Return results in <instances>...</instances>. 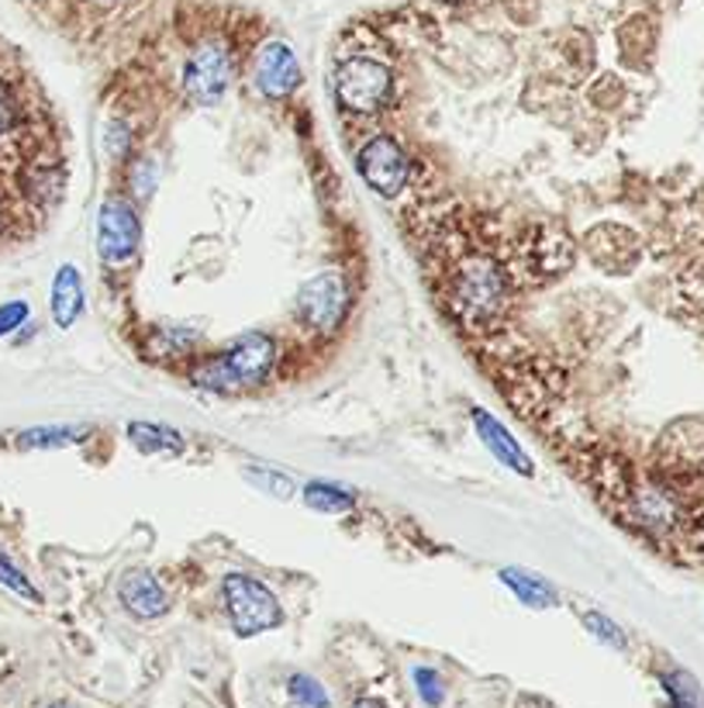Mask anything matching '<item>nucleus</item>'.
<instances>
[{"mask_svg":"<svg viewBox=\"0 0 704 708\" xmlns=\"http://www.w3.org/2000/svg\"><path fill=\"white\" fill-rule=\"evenodd\" d=\"M276 339L270 332L249 329L235 335L221 353L200 359L190 370L194 383L205 391H249L263 388L276 370Z\"/></svg>","mask_w":704,"mask_h":708,"instance_id":"1","label":"nucleus"},{"mask_svg":"<svg viewBox=\"0 0 704 708\" xmlns=\"http://www.w3.org/2000/svg\"><path fill=\"white\" fill-rule=\"evenodd\" d=\"M453 301L467 326L473 329L491 326L508 305V277L501 270V263L484 253H473L462 259L453 277Z\"/></svg>","mask_w":704,"mask_h":708,"instance_id":"2","label":"nucleus"},{"mask_svg":"<svg viewBox=\"0 0 704 708\" xmlns=\"http://www.w3.org/2000/svg\"><path fill=\"white\" fill-rule=\"evenodd\" d=\"M394 94V73L384 59L356 52L335 66V100L342 111L370 118L387 108Z\"/></svg>","mask_w":704,"mask_h":708,"instance_id":"3","label":"nucleus"},{"mask_svg":"<svg viewBox=\"0 0 704 708\" xmlns=\"http://www.w3.org/2000/svg\"><path fill=\"white\" fill-rule=\"evenodd\" d=\"M349 305H353V294H349L346 273L321 270L300 283V291L294 297V315L311 335H332L346 326Z\"/></svg>","mask_w":704,"mask_h":708,"instance_id":"4","label":"nucleus"},{"mask_svg":"<svg viewBox=\"0 0 704 708\" xmlns=\"http://www.w3.org/2000/svg\"><path fill=\"white\" fill-rule=\"evenodd\" d=\"M232 80L235 52L225 38H205V42L190 49L184 70H180V87H184L187 100H194L197 108H214L229 94Z\"/></svg>","mask_w":704,"mask_h":708,"instance_id":"5","label":"nucleus"},{"mask_svg":"<svg viewBox=\"0 0 704 708\" xmlns=\"http://www.w3.org/2000/svg\"><path fill=\"white\" fill-rule=\"evenodd\" d=\"M221 598H225V612L238 636H259L284 622L276 595L252 574H229L221 581Z\"/></svg>","mask_w":704,"mask_h":708,"instance_id":"6","label":"nucleus"},{"mask_svg":"<svg viewBox=\"0 0 704 708\" xmlns=\"http://www.w3.org/2000/svg\"><path fill=\"white\" fill-rule=\"evenodd\" d=\"M356 170L363 184L380 197H397L411 180V159L408 149L394 135L376 132L370 135L356 152Z\"/></svg>","mask_w":704,"mask_h":708,"instance_id":"7","label":"nucleus"},{"mask_svg":"<svg viewBox=\"0 0 704 708\" xmlns=\"http://www.w3.org/2000/svg\"><path fill=\"white\" fill-rule=\"evenodd\" d=\"M143 242V221L125 197H108L97 211V253L108 267H125Z\"/></svg>","mask_w":704,"mask_h":708,"instance_id":"8","label":"nucleus"},{"mask_svg":"<svg viewBox=\"0 0 704 708\" xmlns=\"http://www.w3.org/2000/svg\"><path fill=\"white\" fill-rule=\"evenodd\" d=\"M305 73H300L297 56L287 42H267L259 46L256 59H252V84L267 100H287Z\"/></svg>","mask_w":704,"mask_h":708,"instance_id":"9","label":"nucleus"},{"mask_svg":"<svg viewBox=\"0 0 704 708\" xmlns=\"http://www.w3.org/2000/svg\"><path fill=\"white\" fill-rule=\"evenodd\" d=\"M473 429H477L480 442H484V447L491 450V456H497L508 471H515V474H521V477H532V474H535L529 453L518 447V439H515L491 412L473 408Z\"/></svg>","mask_w":704,"mask_h":708,"instance_id":"10","label":"nucleus"},{"mask_svg":"<svg viewBox=\"0 0 704 708\" xmlns=\"http://www.w3.org/2000/svg\"><path fill=\"white\" fill-rule=\"evenodd\" d=\"M118 601H122L135 619H159L170 609L163 584H159L149 571H128L118 581Z\"/></svg>","mask_w":704,"mask_h":708,"instance_id":"11","label":"nucleus"},{"mask_svg":"<svg viewBox=\"0 0 704 708\" xmlns=\"http://www.w3.org/2000/svg\"><path fill=\"white\" fill-rule=\"evenodd\" d=\"M49 308H52V321L59 329H73L76 318L84 315V277H79L73 263H63V267L55 270Z\"/></svg>","mask_w":704,"mask_h":708,"instance_id":"12","label":"nucleus"},{"mask_svg":"<svg viewBox=\"0 0 704 708\" xmlns=\"http://www.w3.org/2000/svg\"><path fill=\"white\" fill-rule=\"evenodd\" d=\"M501 584H505L521 605H529V609H553V605H559L553 584L532 571H521V566H505V571H501Z\"/></svg>","mask_w":704,"mask_h":708,"instance_id":"13","label":"nucleus"},{"mask_svg":"<svg viewBox=\"0 0 704 708\" xmlns=\"http://www.w3.org/2000/svg\"><path fill=\"white\" fill-rule=\"evenodd\" d=\"M128 439L143 453H184L187 450V439L176 429H170V425H152V422H132Z\"/></svg>","mask_w":704,"mask_h":708,"instance_id":"14","label":"nucleus"},{"mask_svg":"<svg viewBox=\"0 0 704 708\" xmlns=\"http://www.w3.org/2000/svg\"><path fill=\"white\" fill-rule=\"evenodd\" d=\"M87 436L84 425H46V429H28L17 436V447L22 450H59V447H73Z\"/></svg>","mask_w":704,"mask_h":708,"instance_id":"15","label":"nucleus"},{"mask_svg":"<svg viewBox=\"0 0 704 708\" xmlns=\"http://www.w3.org/2000/svg\"><path fill=\"white\" fill-rule=\"evenodd\" d=\"M32 221L35 218L25 211L22 200H17L14 187L0 176V246H4L8 239H14L17 232H25V225H32Z\"/></svg>","mask_w":704,"mask_h":708,"instance_id":"16","label":"nucleus"},{"mask_svg":"<svg viewBox=\"0 0 704 708\" xmlns=\"http://www.w3.org/2000/svg\"><path fill=\"white\" fill-rule=\"evenodd\" d=\"M305 501H308V509L325 512V515L353 512V504H356V498L349 491H342V488H335V484H325V480L305 484Z\"/></svg>","mask_w":704,"mask_h":708,"instance_id":"17","label":"nucleus"},{"mask_svg":"<svg viewBox=\"0 0 704 708\" xmlns=\"http://www.w3.org/2000/svg\"><path fill=\"white\" fill-rule=\"evenodd\" d=\"M287 695H291L300 708H332L329 692H325V687H321V681H314L311 674H291Z\"/></svg>","mask_w":704,"mask_h":708,"instance_id":"18","label":"nucleus"},{"mask_svg":"<svg viewBox=\"0 0 704 708\" xmlns=\"http://www.w3.org/2000/svg\"><path fill=\"white\" fill-rule=\"evenodd\" d=\"M411 681L418 687V698L425 701L429 708H439L442 701H446V684H442V678L432 671V667H415Z\"/></svg>","mask_w":704,"mask_h":708,"instance_id":"19","label":"nucleus"},{"mask_svg":"<svg viewBox=\"0 0 704 708\" xmlns=\"http://www.w3.org/2000/svg\"><path fill=\"white\" fill-rule=\"evenodd\" d=\"M583 625H588L594 639L608 643L612 650H626V646H629L626 633H621V630H618V625H615L608 615H601V612H588V615H583Z\"/></svg>","mask_w":704,"mask_h":708,"instance_id":"20","label":"nucleus"},{"mask_svg":"<svg viewBox=\"0 0 704 708\" xmlns=\"http://www.w3.org/2000/svg\"><path fill=\"white\" fill-rule=\"evenodd\" d=\"M0 584H4V588H11L14 595H22V598H28V601H42V595L35 591V584L17 571L14 566V560H8V557H0Z\"/></svg>","mask_w":704,"mask_h":708,"instance_id":"21","label":"nucleus"},{"mask_svg":"<svg viewBox=\"0 0 704 708\" xmlns=\"http://www.w3.org/2000/svg\"><path fill=\"white\" fill-rule=\"evenodd\" d=\"M28 315H32L28 301H8V305H0V339L11 335L14 329H22Z\"/></svg>","mask_w":704,"mask_h":708,"instance_id":"22","label":"nucleus"},{"mask_svg":"<svg viewBox=\"0 0 704 708\" xmlns=\"http://www.w3.org/2000/svg\"><path fill=\"white\" fill-rule=\"evenodd\" d=\"M252 480H259V484H263V488H276L280 498H287V495H291V480H287V477H280V474H273V471H270V474H256V471H252Z\"/></svg>","mask_w":704,"mask_h":708,"instance_id":"23","label":"nucleus"},{"mask_svg":"<svg viewBox=\"0 0 704 708\" xmlns=\"http://www.w3.org/2000/svg\"><path fill=\"white\" fill-rule=\"evenodd\" d=\"M353 708H391V705H387L384 698H370V695H367V698H359Z\"/></svg>","mask_w":704,"mask_h":708,"instance_id":"24","label":"nucleus"},{"mask_svg":"<svg viewBox=\"0 0 704 708\" xmlns=\"http://www.w3.org/2000/svg\"><path fill=\"white\" fill-rule=\"evenodd\" d=\"M87 4H97V8H111V4H122V0H87Z\"/></svg>","mask_w":704,"mask_h":708,"instance_id":"25","label":"nucleus"},{"mask_svg":"<svg viewBox=\"0 0 704 708\" xmlns=\"http://www.w3.org/2000/svg\"><path fill=\"white\" fill-rule=\"evenodd\" d=\"M439 4H456V0H439Z\"/></svg>","mask_w":704,"mask_h":708,"instance_id":"26","label":"nucleus"},{"mask_svg":"<svg viewBox=\"0 0 704 708\" xmlns=\"http://www.w3.org/2000/svg\"><path fill=\"white\" fill-rule=\"evenodd\" d=\"M49 708H70V705H49Z\"/></svg>","mask_w":704,"mask_h":708,"instance_id":"27","label":"nucleus"}]
</instances>
